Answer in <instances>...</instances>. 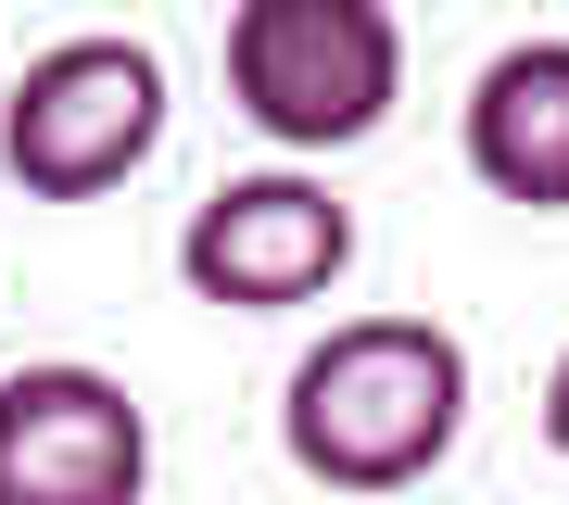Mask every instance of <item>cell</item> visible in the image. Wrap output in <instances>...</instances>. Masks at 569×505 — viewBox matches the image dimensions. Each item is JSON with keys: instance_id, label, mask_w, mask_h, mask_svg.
Returning a JSON list of instances; mask_svg holds the SVG:
<instances>
[{"instance_id": "cell-7", "label": "cell", "mask_w": 569, "mask_h": 505, "mask_svg": "<svg viewBox=\"0 0 569 505\" xmlns=\"http://www.w3.org/2000/svg\"><path fill=\"white\" fill-rule=\"evenodd\" d=\"M545 443H557V455H569V354H557V366H545Z\"/></svg>"}, {"instance_id": "cell-2", "label": "cell", "mask_w": 569, "mask_h": 505, "mask_svg": "<svg viewBox=\"0 0 569 505\" xmlns=\"http://www.w3.org/2000/svg\"><path fill=\"white\" fill-rule=\"evenodd\" d=\"M228 101L266 152H355L406 101L392 0H228Z\"/></svg>"}, {"instance_id": "cell-5", "label": "cell", "mask_w": 569, "mask_h": 505, "mask_svg": "<svg viewBox=\"0 0 569 505\" xmlns=\"http://www.w3.org/2000/svg\"><path fill=\"white\" fill-rule=\"evenodd\" d=\"M152 493V404L114 366H13L0 380V505H140Z\"/></svg>"}, {"instance_id": "cell-6", "label": "cell", "mask_w": 569, "mask_h": 505, "mask_svg": "<svg viewBox=\"0 0 569 505\" xmlns=\"http://www.w3.org/2000/svg\"><path fill=\"white\" fill-rule=\"evenodd\" d=\"M468 178L519 215H569V39H507L456 114Z\"/></svg>"}, {"instance_id": "cell-3", "label": "cell", "mask_w": 569, "mask_h": 505, "mask_svg": "<svg viewBox=\"0 0 569 505\" xmlns=\"http://www.w3.org/2000/svg\"><path fill=\"white\" fill-rule=\"evenodd\" d=\"M164 152V51L152 39H51L0 89V178L26 202H102Z\"/></svg>"}, {"instance_id": "cell-4", "label": "cell", "mask_w": 569, "mask_h": 505, "mask_svg": "<svg viewBox=\"0 0 569 505\" xmlns=\"http://www.w3.org/2000/svg\"><path fill=\"white\" fill-rule=\"evenodd\" d=\"M178 279L190 303H216V316H291V303H329L355 279V202L305 178V164H253V178H228L190 202L178 228Z\"/></svg>"}, {"instance_id": "cell-1", "label": "cell", "mask_w": 569, "mask_h": 505, "mask_svg": "<svg viewBox=\"0 0 569 505\" xmlns=\"http://www.w3.org/2000/svg\"><path fill=\"white\" fill-rule=\"evenodd\" d=\"M468 430V342L443 316H342L279 380V455L317 493H418Z\"/></svg>"}]
</instances>
